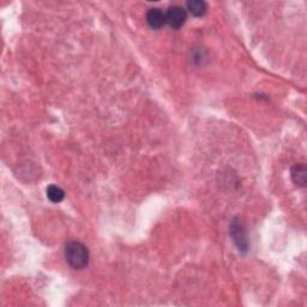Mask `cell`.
<instances>
[{
	"instance_id": "obj_7",
	"label": "cell",
	"mask_w": 307,
	"mask_h": 307,
	"mask_svg": "<svg viewBox=\"0 0 307 307\" xmlns=\"http://www.w3.org/2000/svg\"><path fill=\"white\" fill-rule=\"evenodd\" d=\"M46 193H47V198H48L52 203H60L65 197L64 191L57 185H49L47 187Z\"/></svg>"
},
{
	"instance_id": "obj_4",
	"label": "cell",
	"mask_w": 307,
	"mask_h": 307,
	"mask_svg": "<svg viewBox=\"0 0 307 307\" xmlns=\"http://www.w3.org/2000/svg\"><path fill=\"white\" fill-rule=\"evenodd\" d=\"M146 22L150 28L159 30L166 24V12H163L161 9L154 8L150 9L146 12Z\"/></svg>"
},
{
	"instance_id": "obj_3",
	"label": "cell",
	"mask_w": 307,
	"mask_h": 307,
	"mask_svg": "<svg viewBox=\"0 0 307 307\" xmlns=\"http://www.w3.org/2000/svg\"><path fill=\"white\" fill-rule=\"evenodd\" d=\"M187 19L186 10H184L182 6H170L166 12V23L172 29L178 30L185 24Z\"/></svg>"
},
{
	"instance_id": "obj_2",
	"label": "cell",
	"mask_w": 307,
	"mask_h": 307,
	"mask_svg": "<svg viewBox=\"0 0 307 307\" xmlns=\"http://www.w3.org/2000/svg\"><path fill=\"white\" fill-rule=\"evenodd\" d=\"M229 234L232 239H233V243L239 250V252H247L248 250V238L246 229H245L244 224L240 222L239 220H234L229 226Z\"/></svg>"
},
{
	"instance_id": "obj_6",
	"label": "cell",
	"mask_w": 307,
	"mask_h": 307,
	"mask_svg": "<svg viewBox=\"0 0 307 307\" xmlns=\"http://www.w3.org/2000/svg\"><path fill=\"white\" fill-rule=\"evenodd\" d=\"M186 8L192 16L203 17L208 10V5L203 0H190V2H187Z\"/></svg>"
},
{
	"instance_id": "obj_5",
	"label": "cell",
	"mask_w": 307,
	"mask_h": 307,
	"mask_svg": "<svg viewBox=\"0 0 307 307\" xmlns=\"http://www.w3.org/2000/svg\"><path fill=\"white\" fill-rule=\"evenodd\" d=\"M306 167L302 163H298V165H294L291 169V175H292V180L294 182L296 186L299 187H305L306 186Z\"/></svg>"
},
{
	"instance_id": "obj_8",
	"label": "cell",
	"mask_w": 307,
	"mask_h": 307,
	"mask_svg": "<svg viewBox=\"0 0 307 307\" xmlns=\"http://www.w3.org/2000/svg\"><path fill=\"white\" fill-rule=\"evenodd\" d=\"M203 59H206V56H204L202 50H198V53L194 52L192 54V60L194 61V63H196V61H198V63L200 64L203 61Z\"/></svg>"
},
{
	"instance_id": "obj_1",
	"label": "cell",
	"mask_w": 307,
	"mask_h": 307,
	"mask_svg": "<svg viewBox=\"0 0 307 307\" xmlns=\"http://www.w3.org/2000/svg\"><path fill=\"white\" fill-rule=\"evenodd\" d=\"M65 258L74 270H82L89 264V251L80 241H70L65 246Z\"/></svg>"
}]
</instances>
